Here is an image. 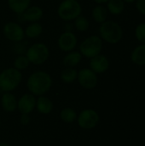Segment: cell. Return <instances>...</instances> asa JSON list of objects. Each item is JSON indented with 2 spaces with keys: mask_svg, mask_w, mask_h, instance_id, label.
<instances>
[{
  "mask_svg": "<svg viewBox=\"0 0 145 146\" xmlns=\"http://www.w3.org/2000/svg\"><path fill=\"white\" fill-rule=\"evenodd\" d=\"M82 59V55L79 51L72 50L68 52L62 60L63 65L67 68H74L78 66Z\"/></svg>",
  "mask_w": 145,
  "mask_h": 146,
  "instance_id": "obj_16",
  "label": "cell"
},
{
  "mask_svg": "<svg viewBox=\"0 0 145 146\" xmlns=\"http://www.w3.org/2000/svg\"><path fill=\"white\" fill-rule=\"evenodd\" d=\"M136 7L139 13L145 15V0H137Z\"/></svg>",
  "mask_w": 145,
  "mask_h": 146,
  "instance_id": "obj_27",
  "label": "cell"
},
{
  "mask_svg": "<svg viewBox=\"0 0 145 146\" xmlns=\"http://www.w3.org/2000/svg\"><path fill=\"white\" fill-rule=\"evenodd\" d=\"M108 13L109 11L106 7L103 6L102 4H98L93 8L91 11V16L96 22L102 24L107 20Z\"/></svg>",
  "mask_w": 145,
  "mask_h": 146,
  "instance_id": "obj_19",
  "label": "cell"
},
{
  "mask_svg": "<svg viewBox=\"0 0 145 146\" xmlns=\"http://www.w3.org/2000/svg\"><path fill=\"white\" fill-rule=\"evenodd\" d=\"M78 43L76 35L73 32H64L62 33L57 40L58 47L61 50L64 52H69L74 50Z\"/></svg>",
  "mask_w": 145,
  "mask_h": 146,
  "instance_id": "obj_10",
  "label": "cell"
},
{
  "mask_svg": "<svg viewBox=\"0 0 145 146\" xmlns=\"http://www.w3.org/2000/svg\"><path fill=\"white\" fill-rule=\"evenodd\" d=\"M76 121L80 128L91 130L97 126L100 121V116L95 110L85 109L79 113Z\"/></svg>",
  "mask_w": 145,
  "mask_h": 146,
  "instance_id": "obj_7",
  "label": "cell"
},
{
  "mask_svg": "<svg viewBox=\"0 0 145 146\" xmlns=\"http://www.w3.org/2000/svg\"><path fill=\"white\" fill-rule=\"evenodd\" d=\"M125 9V2L123 0H109L107 2V9L108 11L114 15H121Z\"/></svg>",
  "mask_w": 145,
  "mask_h": 146,
  "instance_id": "obj_21",
  "label": "cell"
},
{
  "mask_svg": "<svg viewBox=\"0 0 145 146\" xmlns=\"http://www.w3.org/2000/svg\"><path fill=\"white\" fill-rule=\"evenodd\" d=\"M96 3H97L98 4H102V3H107L109 0H94Z\"/></svg>",
  "mask_w": 145,
  "mask_h": 146,
  "instance_id": "obj_30",
  "label": "cell"
},
{
  "mask_svg": "<svg viewBox=\"0 0 145 146\" xmlns=\"http://www.w3.org/2000/svg\"><path fill=\"white\" fill-rule=\"evenodd\" d=\"M26 56L30 63L41 65L50 57V50L46 44L43 43H35L29 46L26 50Z\"/></svg>",
  "mask_w": 145,
  "mask_h": 146,
  "instance_id": "obj_5",
  "label": "cell"
},
{
  "mask_svg": "<svg viewBox=\"0 0 145 146\" xmlns=\"http://www.w3.org/2000/svg\"><path fill=\"white\" fill-rule=\"evenodd\" d=\"M29 64H30V62H29L27 57L24 55L18 56L14 61V68L21 72L22 70H25L29 66Z\"/></svg>",
  "mask_w": 145,
  "mask_h": 146,
  "instance_id": "obj_25",
  "label": "cell"
},
{
  "mask_svg": "<svg viewBox=\"0 0 145 146\" xmlns=\"http://www.w3.org/2000/svg\"><path fill=\"white\" fill-rule=\"evenodd\" d=\"M73 24L70 23L69 21H68V23L65 25V32H73Z\"/></svg>",
  "mask_w": 145,
  "mask_h": 146,
  "instance_id": "obj_29",
  "label": "cell"
},
{
  "mask_svg": "<svg viewBox=\"0 0 145 146\" xmlns=\"http://www.w3.org/2000/svg\"><path fill=\"white\" fill-rule=\"evenodd\" d=\"M20 15V19L23 21L28 22H38L44 15L43 9L38 6H29L23 13Z\"/></svg>",
  "mask_w": 145,
  "mask_h": 146,
  "instance_id": "obj_13",
  "label": "cell"
},
{
  "mask_svg": "<svg viewBox=\"0 0 145 146\" xmlns=\"http://www.w3.org/2000/svg\"><path fill=\"white\" fill-rule=\"evenodd\" d=\"M82 13L81 4L78 0H63L57 8L58 16L65 21H71Z\"/></svg>",
  "mask_w": 145,
  "mask_h": 146,
  "instance_id": "obj_4",
  "label": "cell"
},
{
  "mask_svg": "<svg viewBox=\"0 0 145 146\" xmlns=\"http://www.w3.org/2000/svg\"><path fill=\"white\" fill-rule=\"evenodd\" d=\"M73 27L79 32H85L88 30V28L90 27L89 20L86 17L82 16L80 15L79 16H78L76 19L73 20Z\"/></svg>",
  "mask_w": 145,
  "mask_h": 146,
  "instance_id": "obj_24",
  "label": "cell"
},
{
  "mask_svg": "<svg viewBox=\"0 0 145 146\" xmlns=\"http://www.w3.org/2000/svg\"><path fill=\"white\" fill-rule=\"evenodd\" d=\"M21 80V71L15 68H5L0 73V89L3 92H11L20 86Z\"/></svg>",
  "mask_w": 145,
  "mask_h": 146,
  "instance_id": "obj_3",
  "label": "cell"
},
{
  "mask_svg": "<svg viewBox=\"0 0 145 146\" xmlns=\"http://www.w3.org/2000/svg\"><path fill=\"white\" fill-rule=\"evenodd\" d=\"M54 105L52 101L46 96H38L36 98V110L42 115H49L53 110Z\"/></svg>",
  "mask_w": 145,
  "mask_h": 146,
  "instance_id": "obj_15",
  "label": "cell"
},
{
  "mask_svg": "<svg viewBox=\"0 0 145 146\" xmlns=\"http://www.w3.org/2000/svg\"><path fill=\"white\" fill-rule=\"evenodd\" d=\"M135 35L140 43L145 44V22L138 25L135 30Z\"/></svg>",
  "mask_w": 145,
  "mask_h": 146,
  "instance_id": "obj_26",
  "label": "cell"
},
{
  "mask_svg": "<svg viewBox=\"0 0 145 146\" xmlns=\"http://www.w3.org/2000/svg\"><path fill=\"white\" fill-rule=\"evenodd\" d=\"M36 108V98L32 93H25L17 100V110L21 114L30 115Z\"/></svg>",
  "mask_w": 145,
  "mask_h": 146,
  "instance_id": "obj_11",
  "label": "cell"
},
{
  "mask_svg": "<svg viewBox=\"0 0 145 146\" xmlns=\"http://www.w3.org/2000/svg\"><path fill=\"white\" fill-rule=\"evenodd\" d=\"M52 78L45 71H35L30 74L26 80V87L30 93L36 96L46 94L52 86Z\"/></svg>",
  "mask_w": 145,
  "mask_h": 146,
  "instance_id": "obj_1",
  "label": "cell"
},
{
  "mask_svg": "<svg viewBox=\"0 0 145 146\" xmlns=\"http://www.w3.org/2000/svg\"><path fill=\"white\" fill-rule=\"evenodd\" d=\"M1 92H2V91H1V89H0V94H1Z\"/></svg>",
  "mask_w": 145,
  "mask_h": 146,
  "instance_id": "obj_33",
  "label": "cell"
},
{
  "mask_svg": "<svg viewBox=\"0 0 145 146\" xmlns=\"http://www.w3.org/2000/svg\"><path fill=\"white\" fill-rule=\"evenodd\" d=\"M103 49V40L99 36L91 35L87 37L79 45V52L82 56L92 58L101 54Z\"/></svg>",
  "mask_w": 145,
  "mask_h": 146,
  "instance_id": "obj_6",
  "label": "cell"
},
{
  "mask_svg": "<svg viewBox=\"0 0 145 146\" xmlns=\"http://www.w3.org/2000/svg\"><path fill=\"white\" fill-rule=\"evenodd\" d=\"M60 119L65 123H73L77 120L78 114L76 111L69 107L64 108L60 112Z\"/></svg>",
  "mask_w": 145,
  "mask_h": 146,
  "instance_id": "obj_23",
  "label": "cell"
},
{
  "mask_svg": "<svg viewBox=\"0 0 145 146\" xmlns=\"http://www.w3.org/2000/svg\"><path fill=\"white\" fill-rule=\"evenodd\" d=\"M78 71L74 68H66L61 73V80L65 84H71L77 80Z\"/></svg>",
  "mask_w": 145,
  "mask_h": 146,
  "instance_id": "obj_22",
  "label": "cell"
},
{
  "mask_svg": "<svg viewBox=\"0 0 145 146\" xmlns=\"http://www.w3.org/2000/svg\"><path fill=\"white\" fill-rule=\"evenodd\" d=\"M77 80L79 84L85 89H94L98 82L97 75L91 68H82L78 72Z\"/></svg>",
  "mask_w": 145,
  "mask_h": 146,
  "instance_id": "obj_9",
  "label": "cell"
},
{
  "mask_svg": "<svg viewBox=\"0 0 145 146\" xmlns=\"http://www.w3.org/2000/svg\"><path fill=\"white\" fill-rule=\"evenodd\" d=\"M1 106L5 112L11 113L17 110V99L11 92H4L1 97Z\"/></svg>",
  "mask_w": 145,
  "mask_h": 146,
  "instance_id": "obj_14",
  "label": "cell"
},
{
  "mask_svg": "<svg viewBox=\"0 0 145 146\" xmlns=\"http://www.w3.org/2000/svg\"><path fill=\"white\" fill-rule=\"evenodd\" d=\"M31 3V0H8L9 8L15 14L21 15L23 13Z\"/></svg>",
  "mask_w": 145,
  "mask_h": 146,
  "instance_id": "obj_18",
  "label": "cell"
},
{
  "mask_svg": "<svg viewBox=\"0 0 145 146\" xmlns=\"http://www.w3.org/2000/svg\"><path fill=\"white\" fill-rule=\"evenodd\" d=\"M90 68L97 74H103L109 68V58L102 54H99L90 60Z\"/></svg>",
  "mask_w": 145,
  "mask_h": 146,
  "instance_id": "obj_12",
  "label": "cell"
},
{
  "mask_svg": "<svg viewBox=\"0 0 145 146\" xmlns=\"http://www.w3.org/2000/svg\"><path fill=\"white\" fill-rule=\"evenodd\" d=\"M43 32V27L38 22H31L24 30L25 36L29 38H35L41 35Z\"/></svg>",
  "mask_w": 145,
  "mask_h": 146,
  "instance_id": "obj_20",
  "label": "cell"
},
{
  "mask_svg": "<svg viewBox=\"0 0 145 146\" xmlns=\"http://www.w3.org/2000/svg\"><path fill=\"white\" fill-rule=\"evenodd\" d=\"M124 2H126V3H133L134 1H136V0H123Z\"/></svg>",
  "mask_w": 145,
  "mask_h": 146,
  "instance_id": "obj_32",
  "label": "cell"
},
{
  "mask_svg": "<svg viewBox=\"0 0 145 146\" xmlns=\"http://www.w3.org/2000/svg\"><path fill=\"white\" fill-rule=\"evenodd\" d=\"M132 62L138 66L145 65V44L137 46L131 54Z\"/></svg>",
  "mask_w": 145,
  "mask_h": 146,
  "instance_id": "obj_17",
  "label": "cell"
},
{
  "mask_svg": "<svg viewBox=\"0 0 145 146\" xmlns=\"http://www.w3.org/2000/svg\"><path fill=\"white\" fill-rule=\"evenodd\" d=\"M3 32L5 38L12 42H21L25 38L24 29L17 22L10 21L6 23L3 26Z\"/></svg>",
  "mask_w": 145,
  "mask_h": 146,
  "instance_id": "obj_8",
  "label": "cell"
},
{
  "mask_svg": "<svg viewBox=\"0 0 145 146\" xmlns=\"http://www.w3.org/2000/svg\"><path fill=\"white\" fill-rule=\"evenodd\" d=\"M99 34L102 40L115 44L119 43L123 37V30L121 25L113 21H105L99 27Z\"/></svg>",
  "mask_w": 145,
  "mask_h": 146,
  "instance_id": "obj_2",
  "label": "cell"
},
{
  "mask_svg": "<svg viewBox=\"0 0 145 146\" xmlns=\"http://www.w3.org/2000/svg\"><path fill=\"white\" fill-rule=\"evenodd\" d=\"M20 122L24 125L26 126L30 123V116L27 114H21V117H20Z\"/></svg>",
  "mask_w": 145,
  "mask_h": 146,
  "instance_id": "obj_28",
  "label": "cell"
},
{
  "mask_svg": "<svg viewBox=\"0 0 145 146\" xmlns=\"http://www.w3.org/2000/svg\"><path fill=\"white\" fill-rule=\"evenodd\" d=\"M0 146H9L7 143H4V142H0Z\"/></svg>",
  "mask_w": 145,
  "mask_h": 146,
  "instance_id": "obj_31",
  "label": "cell"
}]
</instances>
